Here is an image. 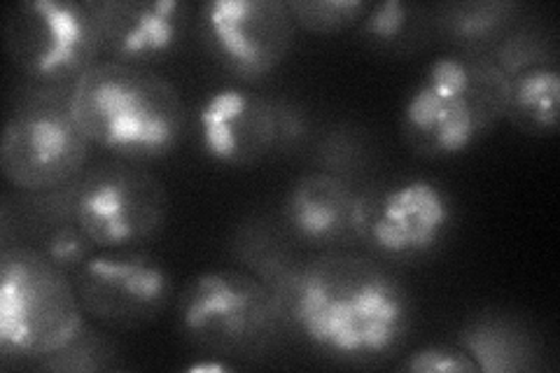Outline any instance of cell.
<instances>
[{"label":"cell","mask_w":560,"mask_h":373,"mask_svg":"<svg viewBox=\"0 0 560 373\" xmlns=\"http://www.w3.org/2000/svg\"><path fill=\"white\" fill-rule=\"evenodd\" d=\"M208 55L241 82H259L283 63L296 26L280 0H210L197 14Z\"/></svg>","instance_id":"11"},{"label":"cell","mask_w":560,"mask_h":373,"mask_svg":"<svg viewBox=\"0 0 560 373\" xmlns=\"http://www.w3.org/2000/svg\"><path fill=\"white\" fill-rule=\"evenodd\" d=\"M518 12L516 3L510 0H469V3H448L440 10L436 24L440 31L448 35V40L458 43L460 47L471 49L500 43L510 33L514 16Z\"/></svg>","instance_id":"18"},{"label":"cell","mask_w":560,"mask_h":373,"mask_svg":"<svg viewBox=\"0 0 560 373\" xmlns=\"http://www.w3.org/2000/svg\"><path fill=\"white\" fill-rule=\"evenodd\" d=\"M86 323L73 276L28 245L0 250V354L38 364Z\"/></svg>","instance_id":"5"},{"label":"cell","mask_w":560,"mask_h":373,"mask_svg":"<svg viewBox=\"0 0 560 373\" xmlns=\"http://www.w3.org/2000/svg\"><path fill=\"white\" fill-rule=\"evenodd\" d=\"M92 140L73 110L70 89L26 84L5 117L0 171L16 191L73 185L86 171Z\"/></svg>","instance_id":"6"},{"label":"cell","mask_w":560,"mask_h":373,"mask_svg":"<svg viewBox=\"0 0 560 373\" xmlns=\"http://www.w3.org/2000/svg\"><path fill=\"white\" fill-rule=\"evenodd\" d=\"M98 28L101 59L152 68L166 61L189 20L178 0H90Z\"/></svg>","instance_id":"13"},{"label":"cell","mask_w":560,"mask_h":373,"mask_svg":"<svg viewBox=\"0 0 560 373\" xmlns=\"http://www.w3.org/2000/svg\"><path fill=\"white\" fill-rule=\"evenodd\" d=\"M234 257L241 269L259 278L276 294L300 264L290 247L267 224H243L234 238Z\"/></svg>","instance_id":"19"},{"label":"cell","mask_w":560,"mask_h":373,"mask_svg":"<svg viewBox=\"0 0 560 373\" xmlns=\"http://www.w3.org/2000/svg\"><path fill=\"white\" fill-rule=\"evenodd\" d=\"M191 124L203 156L230 168L257 166L306 131L300 110L243 84H224L208 92Z\"/></svg>","instance_id":"9"},{"label":"cell","mask_w":560,"mask_h":373,"mask_svg":"<svg viewBox=\"0 0 560 373\" xmlns=\"http://www.w3.org/2000/svg\"><path fill=\"white\" fill-rule=\"evenodd\" d=\"M362 191L337 171L294 177L283 199L288 236L313 250H350L358 243Z\"/></svg>","instance_id":"15"},{"label":"cell","mask_w":560,"mask_h":373,"mask_svg":"<svg viewBox=\"0 0 560 373\" xmlns=\"http://www.w3.org/2000/svg\"><path fill=\"white\" fill-rule=\"evenodd\" d=\"M5 51L26 84L73 89L101 61L90 0H24L5 14Z\"/></svg>","instance_id":"7"},{"label":"cell","mask_w":560,"mask_h":373,"mask_svg":"<svg viewBox=\"0 0 560 373\" xmlns=\"http://www.w3.org/2000/svg\"><path fill=\"white\" fill-rule=\"evenodd\" d=\"M504 117L525 136L545 138L558 129L560 73L556 61L535 63L506 78Z\"/></svg>","instance_id":"16"},{"label":"cell","mask_w":560,"mask_h":373,"mask_svg":"<svg viewBox=\"0 0 560 373\" xmlns=\"http://www.w3.org/2000/svg\"><path fill=\"white\" fill-rule=\"evenodd\" d=\"M92 145L121 162H156L178 150L189 127L180 89L152 68L101 59L70 89Z\"/></svg>","instance_id":"2"},{"label":"cell","mask_w":560,"mask_h":373,"mask_svg":"<svg viewBox=\"0 0 560 373\" xmlns=\"http://www.w3.org/2000/svg\"><path fill=\"white\" fill-rule=\"evenodd\" d=\"M493 61L506 78L516 75L518 70L530 68L535 63L556 61L553 49L541 40L539 35H533L523 28H512L504 38L493 47V55L488 57Z\"/></svg>","instance_id":"22"},{"label":"cell","mask_w":560,"mask_h":373,"mask_svg":"<svg viewBox=\"0 0 560 373\" xmlns=\"http://www.w3.org/2000/svg\"><path fill=\"white\" fill-rule=\"evenodd\" d=\"M3 250L12 245H28L73 276L90 259L96 247L86 238L75 218L73 185L47 191H20L5 197L0 218Z\"/></svg>","instance_id":"14"},{"label":"cell","mask_w":560,"mask_h":373,"mask_svg":"<svg viewBox=\"0 0 560 373\" xmlns=\"http://www.w3.org/2000/svg\"><path fill=\"white\" fill-rule=\"evenodd\" d=\"M411 373H479L477 362L458 343H432L413 350L399 364Z\"/></svg>","instance_id":"24"},{"label":"cell","mask_w":560,"mask_h":373,"mask_svg":"<svg viewBox=\"0 0 560 373\" xmlns=\"http://www.w3.org/2000/svg\"><path fill=\"white\" fill-rule=\"evenodd\" d=\"M451 222L453 206L442 185L405 177L362 191L358 243L385 259L423 257L446 238Z\"/></svg>","instance_id":"12"},{"label":"cell","mask_w":560,"mask_h":373,"mask_svg":"<svg viewBox=\"0 0 560 373\" xmlns=\"http://www.w3.org/2000/svg\"><path fill=\"white\" fill-rule=\"evenodd\" d=\"M73 282L86 319L113 331L152 325L173 299L166 266L138 247L96 250L73 273Z\"/></svg>","instance_id":"10"},{"label":"cell","mask_w":560,"mask_h":373,"mask_svg":"<svg viewBox=\"0 0 560 373\" xmlns=\"http://www.w3.org/2000/svg\"><path fill=\"white\" fill-rule=\"evenodd\" d=\"M458 346L477 362L479 373H518L535 369L530 336L506 317H479L460 331Z\"/></svg>","instance_id":"17"},{"label":"cell","mask_w":560,"mask_h":373,"mask_svg":"<svg viewBox=\"0 0 560 373\" xmlns=\"http://www.w3.org/2000/svg\"><path fill=\"white\" fill-rule=\"evenodd\" d=\"M372 3L366 0H290L294 26L313 35H337L358 28Z\"/></svg>","instance_id":"21"},{"label":"cell","mask_w":560,"mask_h":373,"mask_svg":"<svg viewBox=\"0 0 560 373\" xmlns=\"http://www.w3.org/2000/svg\"><path fill=\"white\" fill-rule=\"evenodd\" d=\"M43 371L57 373H94L121 369V354L117 343L96 323H84L82 329L57 352L47 354L38 364Z\"/></svg>","instance_id":"20"},{"label":"cell","mask_w":560,"mask_h":373,"mask_svg":"<svg viewBox=\"0 0 560 373\" xmlns=\"http://www.w3.org/2000/svg\"><path fill=\"white\" fill-rule=\"evenodd\" d=\"M411 26V8L401 0H383L374 3L358 24V33L376 47H388L405 38Z\"/></svg>","instance_id":"23"},{"label":"cell","mask_w":560,"mask_h":373,"mask_svg":"<svg viewBox=\"0 0 560 373\" xmlns=\"http://www.w3.org/2000/svg\"><path fill=\"white\" fill-rule=\"evenodd\" d=\"M506 82L486 55L436 57L401 105V138L425 159L465 154L504 119Z\"/></svg>","instance_id":"3"},{"label":"cell","mask_w":560,"mask_h":373,"mask_svg":"<svg viewBox=\"0 0 560 373\" xmlns=\"http://www.w3.org/2000/svg\"><path fill=\"white\" fill-rule=\"evenodd\" d=\"M180 336L218 360H259L288 331L276 294L245 269H208L175 304Z\"/></svg>","instance_id":"4"},{"label":"cell","mask_w":560,"mask_h":373,"mask_svg":"<svg viewBox=\"0 0 560 373\" xmlns=\"http://www.w3.org/2000/svg\"><path fill=\"white\" fill-rule=\"evenodd\" d=\"M285 329L343 364H376L401 348L411 301L374 257L325 250L300 259L276 292Z\"/></svg>","instance_id":"1"},{"label":"cell","mask_w":560,"mask_h":373,"mask_svg":"<svg viewBox=\"0 0 560 373\" xmlns=\"http://www.w3.org/2000/svg\"><path fill=\"white\" fill-rule=\"evenodd\" d=\"M75 218L96 250L140 247L168 224L171 197L160 175L136 162H103L73 183Z\"/></svg>","instance_id":"8"}]
</instances>
